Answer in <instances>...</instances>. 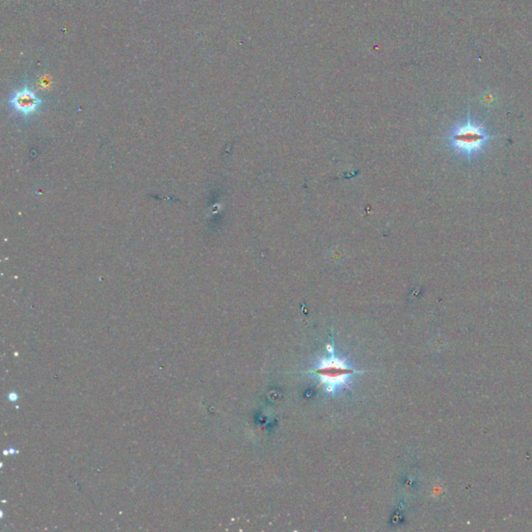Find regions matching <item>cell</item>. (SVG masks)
<instances>
[{
  "label": "cell",
  "mask_w": 532,
  "mask_h": 532,
  "mask_svg": "<svg viewBox=\"0 0 532 532\" xmlns=\"http://www.w3.org/2000/svg\"><path fill=\"white\" fill-rule=\"evenodd\" d=\"M497 136L486 130L468 114L465 122L455 125L448 134V144L455 154L471 161L480 156Z\"/></svg>",
  "instance_id": "1"
},
{
  "label": "cell",
  "mask_w": 532,
  "mask_h": 532,
  "mask_svg": "<svg viewBox=\"0 0 532 532\" xmlns=\"http://www.w3.org/2000/svg\"><path fill=\"white\" fill-rule=\"evenodd\" d=\"M42 99L32 88L24 86L13 93L10 98V104L15 112L23 116H29L36 113L42 105Z\"/></svg>",
  "instance_id": "3"
},
{
  "label": "cell",
  "mask_w": 532,
  "mask_h": 532,
  "mask_svg": "<svg viewBox=\"0 0 532 532\" xmlns=\"http://www.w3.org/2000/svg\"><path fill=\"white\" fill-rule=\"evenodd\" d=\"M353 373L354 371L345 366L343 362L335 358L324 361V364L317 369V374L322 377L324 384L328 385V390H334L344 382L346 383L348 376Z\"/></svg>",
  "instance_id": "2"
}]
</instances>
